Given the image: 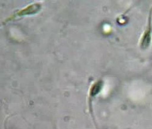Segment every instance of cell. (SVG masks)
<instances>
[{"label": "cell", "mask_w": 152, "mask_h": 129, "mask_svg": "<svg viewBox=\"0 0 152 129\" xmlns=\"http://www.w3.org/2000/svg\"><path fill=\"white\" fill-rule=\"evenodd\" d=\"M42 8L41 5L39 3H34L31 4L24 9L20 10L17 13L15 16H25V15H34L39 12Z\"/></svg>", "instance_id": "cell-1"}, {"label": "cell", "mask_w": 152, "mask_h": 129, "mask_svg": "<svg viewBox=\"0 0 152 129\" xmlns=\"http://www.w3.org/2000/svg\"><path fill=\"white\" fill-rule=\"evenodd\" d=\"M103 83L101 81H99L96 82L91 87L90 91V96L91 97H94L99 94L100 92L101 89L102 88Z\"/></svg>", "instance_id": "cell-2"}]
</instances>
